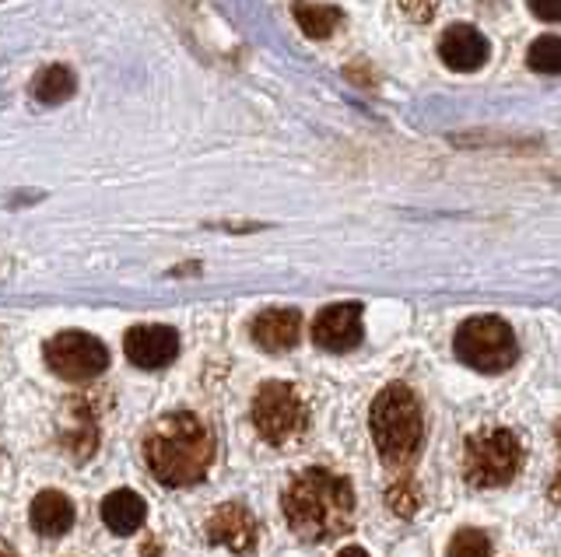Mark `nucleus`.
<instances>
[{
  "label": "nucleus",
  "instance_id": "16",
  "mask_svg": "<svg viewBox=\"0 0 561 557\" xmlns=\"http://www.w3.org/2000/svg\"><path fill=\"white\" fill-rule=\"evenodd\" d=\"M291 14H295L298 28H302L309 39H330L333 32H337V25H341V11L337 8L309 4V0H295Z\"/></svg>",
  "mask_w": 561,
  "mask_h": 557
},
{
  "label": "nucleus",
  "instance_id": "4",
  "mask_svg": "<svg viewBox=\"0 0 561 557\" xmlns=\"http://www.w3.org/2000/svg\"><path fill=\"white\" fill-rule=\"evenodd\" d=\"M523 445L505 428H481L463 442V477L470 487H502L519 474Z\"/></svg>",
  "mask_w": 561,
  "mask_h": 557
},
{
  "label": "nucleus",
  "instance_id": "1",
  "mask_svg": "<svg viewBox=\"0 0 561 557\" xmlns=\"http://www.w3.org/2000/svg\"><path fill=\"white\" fill-rule=\"evenodd\" d=\"M280 509H285L288 530L306 544H330L355 526V491L344 477L323 466L298 474L280 498Z\"/></svg>",
  "mask_w": 561,
  "mask_h": 557
},
{
  "label": "nucleus",
  "instance_id": "17",
  "mask_svg": "<svg viewBox=\"0 0 561 557\" xmlns=\"http://www.w3.org/2000/svg\"><path fill=\"white\" fill-rule=\"evenodd\" d=\"M526 63L537 74H561V36H540L526 54Z\"/></svg>",
  "mask_w": 561,
  "mask_h": 557
},
{
  "label": "nucleus",
  "instance_id": "20",
  "mask_svg": "<svg viewBox=\"0 0 561 557\" xmlns=\"http://www.w3.org/2000/svg\"><path fill=\"white\" fill-rule=\"evenodd\" d=\"M530 11L540 22H561V0H530Z\"/></svg>",
  "mask_w": 561,
  "mask_h": 557
},
{
  "label": "nucleus",
  "instance_id": "22",
  "mask_svg": "<svg viewBox=\"0 0 561 557\" xmlns=\"http://www.w3.org/2000/svg\"><path fill=\"white\" fill-rule=\"evenodd\" d=\"M558 449H561V425H558ZM548 495H551V501H558V504H561V466H558V474L551 477Z\"/></svg>",
  "mask_w": 561,
  "mask_h": 557
},
{
  "label": "nucleus",
  "instance_id": "3",
  "mask_svg": "<svg viewBox=\"0 0 561 557\" xmlns=\"http://www.w3.org/2000/svg\"><path fill=\"white\" fill-rule=\"evenodd\" d=\"M373 439L379 460L390 469L411 466L421 439H425V421H421V404L403 382H390L373 404Z\"/></svg>",
  "mask_w": 561,
  "mask_h": 557
},
{
  "label": "nucleus",
  "instance_id": "18",
  "mask_svg": "<svg viewBox=\"0 0 561 557\" xmlns=\"http://www.w3.org/2000/svg\"><path fill=\"white\" fill-rule=\"evenodd\" d=\"M446 557H491V539L481 530H460L453 536Z\"/></svg>",
  "mask_w": 561,
  "mask_h": 557
},
{
  "label": "nucleus",
  "instance_id": "2",
  "mask_svg": "<svg viewBox=\"0 0 561 557\" xmlns=\"http://www.w3.org/2000/svg\"><path fill=\"white\" fill-rule=\"evenodd\" d=\"M145 460L154 480L165 487H190L204 480L215 463V434L190 410L165 414L145 434Z\"/></svg>",
  "mask_w": 561,
  "mask_h": 557
},
{
  "label": "nucleus",
  "instance_id": "11",
  "mask_svg": "<svg viewBox=\"0 0 561 557\" xmlns=\"http://www.w3.org/2000/svg\"><path fill=\"white\" fill-rule=\"evenodd\" d=\"M207 539L218 547H228L236 554L253 550L256 544V519L242 504H221V509L207 519Z\"/></svg>",
  "mask_w": 561,
  "mask_h": 557
},
{
  "label": "nucleus",
  "instance_id": "15",
  "mask_svg": "<svg viewBox=\"0 0 561 557\" xmlns=\"http://www.w3.org/2000/svg\"><path fill=\"white\" fill-rule=\"evenodd\" d=\"M75 92H78V78L64 63H49L46 71H39L32 81V98L43 102V106H60V102H67Z\"/></svg>",
  "mask_w": 561,
  "mask_h": 557
},
{
  "label": "nucleus",
  "instance_id": "12",
  "mask_svg": "<svg viewBox=\"0 0 561 557\" xmlns=\"http://www.w3.org/2000/svg\"><path fill=\"white\" fill-rule=\"evenodd\" d=\"M298 334H302V316L295 309H271L253 320V340L271 355L291 351L298 344Z\"/></svg>",
  "mask_w": 561,
  "mask_h": 557
},
{
  "label": "nucleus",
  "instance_id": "10",
  "mask_svg": "<svg viewBox=\"0 0 561 557\" xmlns=\"http://www.w3.org/2000/svg\"><path fill=\"white\" fill-rule=\"evenodd\" d=\"M488 39L481 36L473 25H449L443 32V39H438V57L449 67V71H481L488 63Z\"/></svg>",
  "mask_w": 561,
  "mask_h": 557
},
{
  "label": "nucleus",
  "instance_id": "13",
  "mask_svg": "<svg viewBox=\"0 0 561 557\" xmlns=\"http://www.w3.org/2000/svg\"><path fill=\"white\" fill-rule=\"evenodd\" d=\"M148 519V504L137 491H127V487H119V491L105 495L102 498V522L110 526L116 536H130L145 526Z\"/></svg>",
  "mask_w": 561,
  "mask_h": 557
},
{
  "label": "nucleus",
  "instance_id": "8",
  "mask_svg": "<svg viewBox=\"0 0 561 557\" xmlns=\"http://www.w3.org/2000/svg\"><path fill=\"white\" fill-rule=\"evenodd\" d=\"M123 355H127L137 369H165V364L175 361L180 355V334H175L172 326H134L127 329V337H123Z\"/></svg>",
  "mask_w": 561,
  "mask_h": 557
},
{
  "label": "nucleus",
  "instance_id": "21",
  "mask_svg": "<svg viewBox=\"0 0 561 557\" xmlns=\"http://www.w3.org/2000/svg\"><path fill=\"white\" fill-rule=\"evenodd\" d=\"M400 8H403V14H411L414 22H428L432 19V0H400Z\"/></svg>",
  "mask_w": 561,
  "mask_h": 557
},
{
  "label": "nucleus",
  "instance_id": "19",
  "mask_svg": "<svg viewBox=\"0 0 561 557\" xmlns=\"http://www.w3.org/2000/svg\"><path fill=\"white\" fill-rule=\"evenodd\" d=\"M390 504H393V512L397 515H414V509H417V487H414V480H408V477H400L393 487H390Z\"/></svg>",
  "mask_w": 561,
  "mask_h": 557
},
{
  "label": "nucleus",
  "instance_id": "23",
  "mask_svg": "<svg viewBox=\"0 0 561 557\" xmlns=\"http://www.w3.org/2000/svg\"><path fill=\"white\" fill-rule=\"evenodd\" d=\"M337 557H368V554H365L362 547H344V550H341Z\"/></svg>",
  "mask_w": 561,
  "mask_h": 557
},
{
  "label": "nucleus",
  "instance_id": "7",
  "mask_svg": "<svg viewBox=\"0 0 561 557\" xmlns=\"http://www.w3.org/2000/svg\"><path fill=\"white\" fill-rule=\"evenodd\" d=\"M46 364L67 382H92L110 369V351L99 337L67 329L46 344Z\"/></svg>",
  "mask_w": 561,
  "mask_h": 557
},
{
  "label": "nucleus",
  "instance_id": "6",
  "mask_svg": "<svg viewBox=\"0 0 561 557\" xmlns=\"http://www.w3.org/2000/svg\"><path fill=\"white\" fill-rule=\"evenodd\" d=\"M253 425L263 442L291 445L309 428V407L288 382H263L253 399Z\"/></svg>",
  "mask_w": 561,
  "mask_h": 557
},
{
  "label": "nucleus",
  "instance_id": "14",
  "mask_svg": "<svg viewBox=\"0 0 561 557\" xmlns=\"http://www.w3.org/2000/svg\"><path fill=\"white\" fill-rule=\"evenodd\" d=\"M32 526L39 536H64L75 526V504L60 491H43L32 501Z\"/></svg>",
  "mask_w": 561,
  "mask_h": 557
},
{
  "label": "nucleus",
  "instance_id": "5",
  "mask_svg": "<svg viewBox=\"0 0 561 557\" xmlns=\"http://www.w3.org/2000/svg\"><path fill=\"white\" fill-rule=\"evenodd\" d=\"M456 358L478 372H505L513 369L519 358V344L513 326L495 316H478L467 320L456 329Z\"/></svg>",
  "mask_w": 561,
  "mask_h": 557
},
{
  "label": "nucleus",
  "instance_id": "9",
  "mask_svg": "<svg viewBox=\"0 0 561 557\" xmlns=\"http://www.w3.org/2000/svg\"><path fill=\"white\" fill-rule=\"evenodd\" d=\"M362 309L358 305H330L323 309L312 323V340L323 347V351L344 355L351 347L362 344Z\"/></svg>",
  "mask_w": 561,
  "mask_h": 557
}]
</instances>
